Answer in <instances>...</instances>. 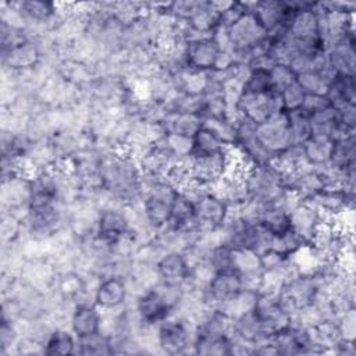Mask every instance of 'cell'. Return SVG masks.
Listing matches in <instances>:
<instances>
[{
    "label": "cell",
    "mask_w": 356,
    "mask_h": 356,
    "mask_svg": "<svg viewBox=\"0 0 356 356\" xmlns=\"http://www.w3.org/2000/svg\"><path fill=\"white\" fill-rule=\"evenodd\" d=\"M234 115H242L256 124L264 122L270 117L285 111L278 92L241 93L234 107Z\"/></svg>",
    "instance_id": "1"
},
{
    "label": "cell",
    "mask_w": 356,
    "mask_h": 356,
    "mask_svg": "<svg viewBox=\"0 0 356 356\" xmlns=\"http://www.w3.org/2000/svg\"><path fill=\"white\" fill-rule=\"evenodd\" d=\"M256 139L273 156L293 146L288 128L286 111L278 113L264 122L257 124Z\"/></svg>",
    "instance_id": "2"
},
{
    "label": "cell",
    "mask_w": 356,
    "mask_h": 356,
    "mask_svg": "<svg viewBox=\"0 0 356 356\" xmlns=\"http://www.w3.org/2000/svg\"><path fill=\"white\" fill-rule=\"evenodd\" d=\"M157 327V343L165 353H184L193 342L192 331L186 317L170 316Z\"/></svg>",
    "instance_id": "3"
},
{
    "label": "cell",
    "mask_w": 356,
    "mask_h": 356,
    "mask_svg": "<svg viewBox=\"0 0 356 356\" xmlns=\"http://www.w3.org/2000/svg\"><path fill=\"white\" fill-rule=\"evenodd\" d=\"M131 220L127 213L114 207H107L99 213L96 221V238L103 245L113 246L131 236Z\"/></svg>",
    "instance_id": "4"
},
{
    "label": "cell",
    "mask_w": 356,
    "mask_h": 356,
    "mask_svg": "<svg viewBox=\"0 0 356 356\" xmlns=\"http://www.w3.org/2000/svg\"><path fill=\"white\" fill-rule=\"evenodd\" d=\"M221 49L214 36H202L185 42V58L189 70L214 71Z\"/></svg>",
    "instance_id": "5"
},
{
    "label": "cell",
    "mask_w": 356,
    "mask_h": 356,
    "mask_svg": "<svg viewBox=\"0 0 356 356\" xmlns=\"http://www.w3.org/2000/svg\"><path fill=\"white\" fill-rule=\"evenodd\" d=\"M243 289L242 277L234 270L217 271L203 288V303L210 309H217L222 302Z\"/></svg>",
    "instance_id": "6"
},
{
    "label": "cell",
    "mask_w": 356,
    "mask_h": 356,
    "mask_svg": "<svg viewBox=\"0 0 356 356\" xmlns=\"http://www.w3.org/2000/svg\"><path fill=\"white\" fill-rule=\"evenodd\" d=\"M156 271L159 281L168 285L184 286L189 280L191 264L184 252L168 250L156 261Z\"/></svg>",
    "instance_id": "7"
},
{
    "label": "cell",
    "mask_w": 356,
    "mask_h": 356,
    "mask_svg": "<svg viewBox=\"0 0 356 356\" xmlns=\"http://www.w3.org/2000/svg\"><path fill=\"white\" fill-rule=\"evenodd\" d=\"M289 220L292 231H295L302 239L310 243L314 232L327 218L314 204L307 200H300L289 211Z\"/></svg>",
    "instance_id": "8"
},
{
    "label": "cell",
    "mask_w": 356,
    "mask_h": 356,
    "mask_svg": "<svg viewBox=\"0 0 356 356\" xmlns=\"http://www.w3.org/2000/svg\"><path fill=\"white\" fill-rule=\"evenodd\" d=\"M128 296L127 282L118 277L111 275L99 282L93 292V303L106 312H113L121 307Z\"/></svg>",
    "instance_id": "9"
},
{
    "label": "cell",
    "mask_w": 356,
    "mask_h": 356,
    "mask_svg": "<svg viewBox=\"0 0 356 356\" xmlns=\"http://www.w3.org/2000/svg\"><path fill=\"white\" fill-rule=\"evenodd\" d=\"M102 314L93 303H79L71 314V331L76 338L92 335L100 331Z\"/></svg>",
    "instance_id": "10"
},
{
    "label": "cell",
    "mask_w": 356,
    "mask_h": 356,
    "mask_svg": "<svg viewBox=\"0 0 356 356\" xmlns=\"http://www.w3.org/2000/svg\"><path fill=\"white\" fill-rule=\"evenodd\" d=\"M39 60H40V50L29 39L3 51V63L6 67H10L11 70L32 68L38 64Z\"/></svg>",
    "instance_id": "11"
},
{
    "label": "cell",
    "mask_w": 356,
    "mask_h": 356,
    "mask_svg": "<svg viewBox=\"0 0 356 356\" xmlns=\"http://www.w3.org/2000/svg\"><path fill=\"white\" fill-rule=\"evenodd\" d=\"M325 97L330 106L335 110H341L348 104H355V75H335L330 82Z\"/></svg>",
    "instance_id": "12"
},
{
    "label": "cell",
    "mask_w": 356,
    "mask_h": 356,
    "mask_svg": "<svg viewBox=\"0 0 356 356\" xmlns=\"http://www.w3.org/2000/svg\"><path fill=\"white\" fill-rule=\"evenodd\" d=\"M355 156H356L355 134L337 138L332 140L328 165L332 170H335L341 178V174L343 171L355 168Z\"/></svg>",
    "instance_id": "13"
},
{
    "label": "cell",
    "mask_w": 356,
    "mask_h": 356,
    "mask_svg": "<svg viewBox=\"0 0 356 356\" xmlns=\"http://www.w3.org/2000/svg\"><path fill=\"white\" fill-rule=\"evenodd\" d=\"M192 346L197 355H231L234 342L231 335L213 337L195 332Z\"/></svg>",
    "instance_id": "14"
},
{
    "label": "cell",
    "mask_w": 356,
    "mask_h": 356,
    "mask_svg": "<svg viewBox=\"0 0 356 356\" xmlns=\"http://www.w3.org/2000/svg\"><path fill=\"white\" fill-rule=\"evenodd\" d=\"M76 352V337L64 328L53 330L44 341L43 353L46 355H74Z\"/></svg>",
    "instance_id": "15"
},
{
    "label": "cell",
    "mask_w": 356,
    "mask_h": 356,
    "mask_svg": "<svg viewBox=\"0 0 356 356\" xmlns=\"http://www.w3.org/2000/svg\"><path fill=\"white\" fill-rule=\"evenodd\" d=\"M192 140V152L189 154L191 157L211 156L228 147L211 131H209L204 127H200V129L193 135Z\"/></svg>",
    "instance_id": "16"
},
{
    "label": "cell",
    "mask_w": 356,
    "mask_h": 356,
    "mask_svg": "<svg viewBox=\"0 0 356 356\" xmlns=\"http://www.w3.org/2000/svg\"><path fill=\"white\" fill-rule=\"evenodd\" d=\"M331 147H332V140L323 139V138H313V136H310L302 145L306 163L310 167H321L328 164Z\"/></svg>",
    "instance_id": "17"
},
{
    "label": "cell",
    "mask_w": 356,
    "mask_h": 356,
    "mask_svg": "<svg viewBox=\"0 0 356 356\" xmlns=\"http://www.w3.org/2000/svg\"><path fill=\"white\" fill-rule=\"evenodd\" d=\"M113 341L107 334L97 331L92 335L76 338V352L79 355H110L113 353Z\"/></svg>",
    "instance_id": "18"
},
{
    "label": "cell",
    "mask_w": 356,
    "mask_h": 356,
    "mask_svg": "<svg viewBox=\"0 0 356 356\" xmlns=\"http://www.w3.org/2000/svg\"><path fill=\"white\" fill-rule=\"evenodd\" d=\"M13 6L24 19L35 22H47L51 17L56 15L57 11L54 4L44 1H19L13 3Z\"/></svg>",
    "instance_id": "19"
},
{
    "label": "cell",
    "mask_w": 356,
    "mask_h": 356,
    "mask_svg": "<svg viewBox=\"0 0 356 356\" xmlns=\"http://www.w3.org/2000/svg\"><path fill=\"white\" fill-rule=\"evenodd\" d=\"M288 115V128L293 146L303 145L312 136L310 118L300 108L293 111H286Z\"/></svg>",
    "instance_id": "20"
},
{
    "label": "cell",
    "mask_w": 356,
    "mask_h": 356,
    "mask_svg": "<svg viewBox=\"0 0 356 356\" xmlns=\"http://www.w3.org/2000/svg\"><path fill=\"white\" fill-rule=\"evenodd\" d=\"M243 93H267L273 92L270 70L249 68V72L242 85Z\"/></svg>",
    "instance_id": "21"
},
{
    "label": "cell",
    "mask_w": 356,
    "mask_h": 356,
    "mask_svg": "<svg viewBox=\"0 0 356 356\" xmlns=\"http://www.w3.org/2000/svg\"><path fill=\"white\" fill-rule=\"evenodd\" d=\"M270 76H271L273 90L281 93L285 88L296 82L298 74L293 71V68L289 64L275 63L270 68Z\"/></svg>",
    "instance_id": "22"
},
{
    "label": "cell",
    "mask_w": 356,
    "mask_h": 356,
    "mask_svg": "<svg viewBox=\"0 0 356 356\" xmlns=\"http://www.w3.org/2000/svg\"><path fill=\"white\" fill-rule=\"evenodd\" d=\"M281 100H282V106H284V110L285 111H293V110H298L300 108L305 97H306V93L303 92V89L298 85V82L289 85L288 88H285L281 93Z\"/></svg>",
    "instance_id": "23"
}]
</instances>
